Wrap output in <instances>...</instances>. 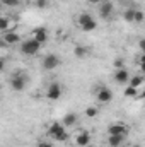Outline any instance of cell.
Returning a JSON list of instances; mask_svg holds the SVG:
<instances>
[{
    "mask_svg": "<svg viewBox=\"0 0 145 147\" xmlns=\"http://www.w3.org/2000/svg\"><path fill=\"white\" fill-rule=\"evenodd\" d=\"M41 50V43L34 39V38H28L21 43V51L22 55H28V57H33V55H38Z\"/></svg>",
    "mask_w": 145,
    "mask_h": 147,
    "instance_id": "obj_1",
    "label": "cell"
},
{
    "mask_svg": "<svg viewBox=\"0 0 145 147\" xmlns=\"http://www.w3.org/2000/svg\"><path fill=\"white\" fill-rule=\"evenodd\" d=\"M28 82H29V77L24 72H15L10 77V87H12V91H17V92L24 91Z\"/></svg>",
    "mask_w": 145,
    "mask_h": 147,
    "instance_id": "obj_2",
    "label": "cell"
},
{
    "mask_svg": "<svg viewBox=\"0 0 145 147\" xmlns=\"http://www.w3.org/2000/svg\"><path fill=\"white\" fill-rule=\"evenodd\" d=\"M58 65H60V57L55 55V53H48V55H44L43 60H41V67H43L46 72H53L55 69H58Z\"/></svg>",
    "mask_w": 145,
    "mask_h": 147,
    "instance_id": "obj_3",
    "label": "cell"
},
{
    "mask_svg": "<svg viewBox=\"0 0 145 147\" xmlns=\"http://www.w3.org/2000/svg\"><path fill=\"white\" fill-rule=\"evenodd\" d=\"M62 86L58 84V82H50L48 84V87H46V92H44V96H46V99L48 101H58L60 98H62Z\"/></svg>",
    "mask_w": 145,
    "mask_h": 147,
    "instance_id": "obj_4",
    "label": "cell"
},
{
    "mask_svg": "<svg viewBox=\"0 0 145 147\" xmlns=\"http://www.w3.org/2000/svg\"><path fill=\"white\" fill-rule=\"evenodd\" d=\"M96 99H97L99 105H108V103L113 101V91L106 86H99L96 89Z\"/></svg>",
    "mask_w": 145,
    "mask_h": 147,
    "instance_id": "obj_5",
    "label": "cell"
},
{
    "mask_svg": "<svg viewBox=\"0 0 145 147\" xmlns=\"http://www.w3.org/2000/svg\"><path fill=\"white\" fill-rule=\"evenodd\" d=\"M22 39L21 34L17 31H9V33H2V45L3 46H15V45H21Z\"/></svg>",
    "mask_w": 145,
    "mask_h": 147,
    "instance_id": "obj_6",
    "label": "cell"
},
{
    "mask_svg": "<svg viewBox=\"0 0 145 147\" xmlns=\"http://www.w3.org/2000/svg\"><path fill=\"white\" fill-rule=\"evenodd\" d=\"M15 28H17V19H15V17L3 16V17L0 19V31H2V33L15 31Z\"/></svg>",
    "mask_w": 145,
    "mask_h": 147,
    "instance_id": "obj_7",
    "label": "cell"
},
{
    "mask_svg": "<svg viewBox=\"0 0 145 147\" xmlns=\"http://www.w3.org/2000/svg\"><path fill=\"white\" fill-rule=\"evenodd\" d=\"M113 79H114V82H116V84L125 86V84H128V82H130L132 75H130V72L126 70V67H125V69H116L114 74H113Z\"/></svg>",
    "mask_w": 145,
    "mask_h": 147,
    "instance_id": "obj_8",
    "label": "cell"
},
{
    "mask_svg": "<svg viewBox=\"0 0 145 147\" xmlns=\"http://www.w3.org/2000/svg\"><path fill=\"white\" fill-rule=\"evenodd\" d=\"M128 132H130V128H128V125H125V123H111L108 127V135H128Z\"/></svg>",
    "mask_w": 145,
    "mask_h": 147,
    "instance_id": "obj_9",
    "label": "cell"
},
{
    "mask_svg": "<svg viewBox=\"0 0 145 147\" xmlns=\"http://www.w3.org/2000/svg\"><path fill=\"white\" fill-rule=\"evenodd\" d=\"M92 142L91 139V134L87 130H79L77 132V137H75V146L77 147H87Z\"/></svg>",
    "mask_w": 145,
    "mask_h": 147,
    "instance_id": "obj_10",
    "label": "cell"
},
{
    "mask_svg": "<svg viewBox=\"0 0 145 147\" xmlns=\"http://www.w3.org/2000/svg\"><path fill=\"white\" fill-rule=\"evenodd\" d=\"M113 12H114V5L109 2V0H104L101 5H99V16L103 17V19H111V16H113Z\"/></svg>",
    "mask_w": 145,
    "mask_h": 147,
    "instance_id": "obj_11",
    "label": "cell"
},
{
    "mask_svg": "<svg viewBox=\"0 0 145 147\" xmlns=\"http://www.w3.org/2000/svg\"><path fill=\"white\" fill-rule=\"evenodd\" d=\"M67 130V127L62 123V121H51L50 125H48V135L51 137V139H55L58 134H62V132H65Z\"/></svg>",
    "mask_w": 145,
    "mask_h": 147,
    "instance_id": "obj_12",
    "label": "cell"
},
{
    "mask_svg": "<svg viewBox=\"0 0 145 147\" xmlns=\"http://www.w3.org/2000/svg\"><path fill=\"white\" fill-rule=\"evenodd\" d=\"M31 33H33V38L38 39L41 45H44V43L48 41V29H46V28H43V26H36Z\"/></svg>",
    "mask_w": 145,
    "mask_h": 147,
    "instance_id": "obj_13",
    "label": "cell"
},
{
    "mask_svg": "<svg viewBox=\"0 0 145 147\" xmlns=\"http://www.w3.org/2000/svg\"><path fill=\"white\" fill-rule=\"evenodd\" d=\"M126 140V135H108V146L109 147H123Z\"/></svg>",
    "mask_w": 145,
    "mask_h": 147,
    "instance_id": "obj_14",
    "label": "cell"
},
{
    "mask_svg": "<svg viewBox=\"0 0 145 147\" xmlns=\"http://www.w3.org/2000/svg\"><path fill=\"white\" fill-rule=\"evenodd\" d=\"M77 121H79V116H77V113H73V111L67 113V115L63 116V120H62V123H63L67 128H72V127H75V125H77Z\"/></svg>",
    "mask_w": 145,
    "mask_h": 147,
    "instance_id": "obj_15",
    "label": "cell"
},
{
    "mask_svg": "<svg viewBox=\"0 0 145 147\" xmlns=\"http://www.w3.org/2000/svg\"><path fill=\"white\" fill-rule=\"evenodd\" d=\"M73 55H75V58L84 60V58L89 57V50H87V46H84V45H75V46H73Z\"/></svg>",
    "mask_w": 145,
    "mask_h": 147,
    "instance_id": "obj_16",
    "label": "cell"
},
{
    "mask_svg": "<svg viewBox=\"0 0 145 147\" xmlns=\"http://www.w3.org/2000/svg\"><path fill=\"white\" fill-rule=\"evenodd\" d=\"M84 33H91V31H96L97 29V21L96 19H91V21H87L85 24H82V26H79Z\"/></svg>",
    "mask_w": 145,
    "mask_h": 147,
    "instance_id": "obj_17",
    "label": "cell"
},
{
    "mask_svg": "<svg viewBox=\"0 0 145 147\" xmlns=\"http://www.w3.org/2000/svg\"><path fill=\"white\" fill-rule=\"evenodd\" d=\"M145 79L140 75V74H137V75H133L132 79H130V82H128V86H132V87H137V89H140L142 86H144Z\"/></svg>",
    "mask_w": 145,
    "mask_h": 147,
    "instance_id": "obj_18",
    "label": "cell"
},
{
    "mask_svg": "<svg viewBox=\"0 0 145 147\" xmlns=\"http://www.w3.org/2000/svg\"><path fill=\"white\" fill-rule=\"evenodd\" d=\"M135 12H137V9H126L125 12H123V19L126 21V22H135Z\"/></svg>",
    "mask_w": 145,
    "mask_h": 147,
    "instance_id": "obj_19",
    "label": "cell"
},
{
    "mask_svg": "<svg viewBox=\"0 0 145 147\" xmlns=\"http://www.w3.org/2000/svg\"><path fill=\"white\" fill-rule=\"evenodd\" d=\"M91 19H94V17H92L89 12H82V14H79V16H77V24H79V26H82V24H85V22H87V21H91Z\"/></svg>",
    "mask_w": 145,
    "mask_h": 147,
    "instance_id": "obj_20",
    "label": "cell"
},
{
    "mask_svg": "<svg viewBox=\"0 0 145 147\" xmlns=\"http://www.w3.org/2000/svg\"><path fill=\"white\" fill-rule=\"evenodd\" d=\"M137 94H138V89L137 87H132V86H126L125 91H123V96L125 98H137Z\"/></svg>",
    "mask_w": 145,
    "mask_h": 147,
    "instance_id": "obj_21",
    "label": "cell"
},
{
    "mask_svg": "<svg viewBox=\"0 0 145 147\" xmlns=\"http://www.w3.org/2000/svg\"><path fill=\"white\" fill-rule=\"evenodd\" d=\"M97 113H99V110H97L96 106H89V108H85V111H84V115H85L87 118H96Z\"/></svg>",
    "mask_w": 145,
    "mask_h": 147,
    "instance_id": "obj_22",
    "label": "cell"
},
{
    "mask_svg": "<svg viewBox=\"0 0 145 147\" xmlns=\"http://www.w3.org/2000/svg\"><path fill=\"white\" fill-rule=\"evenodd\" d=\"M135 22H137V24H142V22H145V14H144V10L137 9V12H135Z\"/></svg>",
    "mask_w": 145,
    "mask_h": 147,
    "instance_id": "obj_23",
    "label": "cell"
},
{
    "mask_svg": "<svg viewBox=\"0 0 145 147\" xmlns=\"http://www.w3.org/2000/svg\"><path fill=\"white\" fill-rule=\"evenodd\" d=\"M53 140H55V142H67V140H68V134H67V130L62 132V134H58Z\"/></svg>",
    "mask_w": 145,
    "mask_h": 147,
    "instance_id": "obj_24",
    "label": "cell"
},
{
    "mask_svg": "<svg viewBox=\"0 0 145 147\" xmlns=\"http://www.w3.org/2000/svg\"><path fill=\"white\" fill-rule=\"evenodd\" d=\"M2 3L7 5V7H19L21 5V0H2Z\"/></svg>",
    "mask_w": 145,
    "mask_h": 147,
    "instance_id": "obj_25",
    "label": "cell"
},
{
    "mask_svg": "<svg viewBox=\"0 0 145 147\" xmlns=\"http://www.w3.org/2000/svg\"><path fill=\"white\" fill-rule=\"evenodd\" d=\"M114 69H125V58H121V57L114 58Z\"/></svg>",
    "mask_w": 145,
    "mask_h": 147,
    "instance_id": "obj_26",
    "label": "cell"
},
{
    "mask_svg": "<svg viewBox=\"0 0 145 147\" xmlns=\"http://www.w3.org/2000/svg\"><path fill=\"white\" fill-rule=\"evenodd\" d=\"M138 67H140V70L145 74V53H142L140 58H138Z\"/></svg>",
    "mask_w": 145,
    "mask_h": 147,
    "instance_id": "obj_27",
    "label": "cell"
},
{
    "mask_svg": "<svg viewBox=\"0 0 145 147\" xmlns=\"http://www.w3.org/2000/svg\"><path fill=\"white\" fill-rule=\"evenodd\" d=\"M36 7H39V9H46V7H48V0H36Z\"/></svg>",
    "mask_w": 145,
    "mask_h": 147,
    "instance_id": "obj_28",
    "label": "cell"
},
{
    "mask_svg": "<svg viewBox=\"0 0 145 147\" xmlns=\"http://www.w3.org/2000/svg\"><path fill=\"white\" fill-rule=\"evenodd\" d=\"M36 147H53V144H51V142H48V140H39Z\"/></svg>",
    "mask_w": 145,
    "mask_h": 147,
    "instance_id": "obj_29",
    "label": "cell"
},
{
    "mask_svg": "<svg viewBox=\"0 0 145 147\" xmlns=\"http://www.w3.org/2000/svg\"><path fill=\"white\" fill-rule=\"evenodd\" d=\"M138 48L142 50V53H145V38H142V39H138Z\"/></svg>",
    "mask_w": 145,
    "mask_h": 147,
    "instance_id": "obj_30",
    "label": "cell"
},
{
    "mask_svg": "<svg viewBox=\"0 0 145 147\" xmlns=\"http://www.w3.org/2000/svg\"><path fill=\"white\" fill-rule=\"evenodd\" d=\"M87 2H89V3H92V5H101L104 0H87Z\"/></svg>",
    "mask_w": 145,
    "mask_h": 147,
    "instance_id": "obj_31",
    "label": "cell"
},
{
    "mask_svg": "<svg viewBox=\"0 0 145 147\" xmlns=\"http://www.w3.org/2000/svg\"><path fill=\"white\" fill-rule=\"evenodd\" d=\"M132 147H142V146H140V144H133Z\"/></svg>",
    "mask_w": 145,
    "mask_h": 147,
    "instance_id": "obj_32",
    "label": "cell"
}]
</instances>
